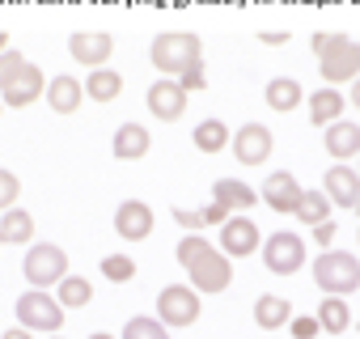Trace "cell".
Listing matches in <instances>:
<instances>
[{
	"mask_svg": "<svg viewBox=\"0 0 360 339\" xmlns=\"http://www.w3.org/2000/svg\"><path fill=\"white\" fill-rule=\"evenodd\" d=\"M174 81L183 85L187 94H200V89H208V72H204V60H200V64H191V68H183V72L174 77Z\"/></svg>",
	"mask_w": 360,
	"mask_h": 339,
	"instance_id": "cell-35",
	"label": "cell"
},
{
	"mask_svg": "<svg viewBox=\"0 0 360 339\" xmlns=\"http://www.w3.org/2000/svg\"><path fill=\"white\" fill-rule=\"evenodd\" d=\"M208 246H212V242H208L204 234H187V238H178V250H174V255H178V263L187 267V263H195Z\"/></svg>",
	"mask_w": 360,
	"mask_h": 339,
	"instance_id": "cell-33",
	"label": "cell"
},
{
	"mask_svg": "<svg viewBox=\"0 0 360 339\" xmlns=\"http://www.w3.org/2000/svg\"><path fill=\"white\" fill-rule=\"evenodd\" d=\"M259 200L271 208V212H292L297 208V200H301V183H297V174H288V170H276V174H267V183L259 187Z\"/></svg>",
	"mask_w": 360,
	"mask_h": 339,
	"instance_id": "cell-15",
	"label": "cell"
},
{
	"mask_svg": "<svg viewBox=\"0 0 360 339\" xmlns=\"http://www.w3.org/2000/svg\"><path fill=\"white\" fill-rule=\"evenodd\" d=\"M305 102H309V123H314V127H326V123L343 119V106H347V98L339 94V85H322V89H314Z\"/></svg>",
	"mask_w": 360,
	"mask_h": 339,
	"instance_id": "cell-20",
	"label": "cell"
},
{
	"mask_svg": "<svg viewBox=\"0 0 360 339\" xmlns=\"http://www.w3.org/2000/svg\"><path fill=\"white\" fill-rule=\"evenodd\" d=\"M153 225H157V217H153V208H148L144 200H123V204L115 208V234H119L123 242H144V238H153Z\"/></svg>",
	"mask_w": 360,
	"mask_h": 339,
	"instance_id": "cell-13",
	"label": "cell"
},
{
	"mask_svg": "<svg viewBox=\"0 0 360 339\" xmlns=\"http://www.w3.org/2000/svg\"><path fill=\"white\" fill-rule=\"evenodd\" d=\"M200 217H204V229H221V225L229 221V208L212 200V204H204V208H200Z\"/></svg>",
	"mask_w": 360,
	"mask_h": 339,
	"instance_id": "cell-37",
	"label": "cell"
},
{
	"mask_svg": "<svg viewBox=\"0 0 360 339\" xmlns=\"http://www.w3.org/2000/svg\"><path fill=\"white\" fill-rule=\"evenodd\" d=\"M314 284L326 293V297H352L360 288V259L352 250H322L314 263Z\"/></svg>",
	"mask_w": 360,
	"mask_h": 339,
	"instance_id": "cell-2",
	"label": "cell"
},
{
	"mask_svg": "<svg viewBox=\"0 0 360 339\" xmlns=\"http://www.w3.org/2000/svg\"><path fill=\"white\" fill-rule=\"evenodd\" d=\"M68 56L81 68H106V60L115 56V39L106 30H77L68 34Z\"/></svg>",
	"mask_w": 360,
	"mask_h": 339,
	"instance_id": "cell-12",
	"label": "cell"
},
{
	"mask_svg": "<svg viewBox=\"0 0 360 339\" xmlns=\"http://www.w3.org/2000/svg\"><path fill=\"white\" fill-rule=\"evenodd\" d=\"M212 200L225 204L229 212H250L259 204V191L250 183H242V179H217L212 183Z\"/></svg>",
	"mask_w": 360,
	"mask_h": 339,
	"instance_id": "cell-21",
	"label": "cell"
},
{
	"mask_svg": "<svg viewBox=\"0 0 360 339\" xmlns=\"http://www.w3.org/2000/svg\"><path fill=\"white\" fill-rule=\"evenodd\" d=\"M18 196H22V179L13 174V170L0 165V212L13 208V204H18Z\"/></svg>",
	"mask_w": 360,
	"mask_h": 339,
	"instance_id": "cell-34",
	"label": "cell"
},
{
	"mask_svg": "<svg viewBox=\"0 0 360 339\" xmlns=\"http://www.w3.org/2000/svg\"><path fill=\"white\" fill-rule=\"evenodd\" d=\"M318 72L326 85H347L360 77V43L347 39V34H335L330 47L318 56Z\"/></svg>",
	"mask_w": 360,
	"mask_h": 339,
	"instance_id": "cell-7",
	"label": "cell"
},
{
	"mask_svg": "<svg viewBox=\"0 0 360 339\" xmlns=\"http://www.w3.org/2000/svg\"><path fill=\"white\" fill-rule=\"evenodd\" d=\"M51 339H64V335H60V331H56V335H51Z\"/></svg>",
	"mask_w": 360,
	"mask_h": 339,
	"instance_id": "cell-48",
	"label": "cell"
},
{
	"mask_svg": "<svg viewBox=\"0 0 360 339\" xmlns=\"http://www.w3.org/2000/svg\"><path fill=\"white\" fill-rule=\"evenodd\" d=\"M288 331H292V339H318V335H322V326H318V318H314V314L288 318Z\"/></svg>",
	"mask_w": 360,
	"mask_h": 339,
	"instance_id": "cell-36",
	"label": "cell"
},
{
	"mask_svg": "<svg viewBox=\"0 0 360 339\" xmlns=\"http://www.w3.org/2000/svg\"><path fill=\"white\" fill-rule=\"evenodd\" d=\"M288 318H292V305H288L284 297H276V293H263V297L255 301V322H259L267 335H276L280 326H288Z\"/></svg>",
	"mask_w": 360,
	"mask_h": 339,
	"instance_id": "cell-24",
	"label": "cell"
},
{
	"mask_svg": "<svg viewBox=\"0 0 360 339\" xmlns=\"http://www.w3.org/2000/svg\"><path fill=\"white\" fill-rule=\"evenodd\" d=\"M347 85H352V94H347V102H352V106L360 110V77H356V81H347Z\"/></svg>",
	"mask_w": 360,
	"mask_h": 339,
	"instance_id": "cell-43",
	"label": "cell"
},
{
	"mask_svg": "<svg viewBox=\"0 0 360 339\" xmlns=\"http://www.w3.org/2000/svg\"><path fill=\"white\" fill-rule=\"evenodd\" d=\"M356 174H360V157H356Z\"/></svg>",
	"mask_w": 360,
	"mask_h": 339,
	"instance_id": "cell-46",
	"label": "cell"
},
{
	"mask_svg": "<svg viewBox=\"0 0 360 339\" xmlns=\"http://www.w3.org/2000/svg\"><path fill=\"white\" fill-rule=\"evenodd\" d=\"M187 276H191V288L200 293V297H217V293H225L229 284H233V259L221 250V246H208L195 263H187L183 267Z\"/></svg>",
	"mask_w": 360,
	"mask_h": 339,
	"instance_id": "cell-6",
	"label": "cell"
},
{
	"mask_svg": "<svg viewBox=\"0 0 360 339\" xmlns=\"http://www.w3.org/2000/svg\"><path fill=\"white\" fill-rule=\"evenodd\" d=\"M335 234H339V225H335V221H322V225H314V242H318L322 250H330V246H335Z\"/></svg>",
	"mask_w": 360,
	"mask_h": 339,
	"instance_id": "cell-39",
	"label": "cell"
},
{
	"mask_svg": "<svg viewBox=\"0 0 360 339\" xmlns=\"http://www.w3.org/2000/svg\"><path fill=\"white\" fill-rule=\"evenodd\" d=\"M0 110H5V102H0Z\"/></svg>",
	"mask_w": 360,
	"mask_h": 339,
	"instance_id": "cell-49",
	"label": "cell"
},
{
	"mask_svg": "<svg viewBox=\"0 0 360 339\" xmlns=\"http://www.w3.org/2000/svg\"><path fill=\"white\" fill-rule=\"evenodd\" d=\"M0 339H34V331H26V326H13V331H5Z\"/></svg>",
	"mask_w": 360,
	"mask_h": 339,
	"instance_id": "cell-42",
	"label": "cell"
},
{
	"mask_svg": "<svg viewBox=\"0 0 360 339\" xmlns=\"http://www.w3.org/2000/svg\"><path fill=\"white\" fill-rule=\"evenodd\" d=\"M51 293H56V301H60L64 309H85V305L94 301V284H89L85 276H72V271H68Z\"/></svg>",
	"mask_w": 360,
	"mask_h": 339,
	"instance_id": "cell-28",
	"label": "cell"
},
{
	"mask_svg": "<svg viewBox=\"0 0 360 339\" xmlns=\"http://www.w3.org/2000/svg\"><path fill=\"white\" fill-rule=\"evenodd\" d=\"M89 339H115V335H106V331H94V335H89Z\"/></svg>",
	"mask_w": 360,
	"mask_h": 339,
	"instance_id": "cell-45",
	"label": "cell"
},
{
	"mask_svg": "<svg viewBox=\"0 0 360 339\" xmlns=\"http://www.w3.org/2000/svg\"><path fill=\"white\" fill-rule=\"evenodd\" d=\"M322 132H326L322 144H326L330 161H352V157H360V123H352V119H335V123H326Z\"/></svg>",
	"mask_w": 360,
	"mask_h": 339,
	"instance_id": "cell-18",
	"label": "cell"
},
{
	"mask_svg": "<svg viewBox=\"0 0 360 339\" xmlns=\"http://www.w3.org/2000/svg\"><path fill=\"white\" fill-rule=\"evenodd\" d=\"M330 200H326V191L318 187V191H301V200H297V208H292V217H301L309 229L314 225H322V221H330Z\"/></svg>",
	"mask_w": 360,
	"mask_h": 339,
	"instance_id": "cell-29",
	"label": "cell"
},
{
	"mask_svg": "<svg viewBox=\"0 0 360 339\" xmlns=\"http://www.w3.org/2000/svg\"><path fill=\"white\" fill-rule=\"evenodd\" d=\"M22 271H26L30 288H56V284L68 276V255H64V246H56V242H34V246H26Z\"/></svg>",
	"mask_w": 360,
	"mask_h": 339,
	"instance_id": "cell-5",
	"label": "cell"
},
{
	"mask_svg": "<svg viewBox=\"0 0 360 339\" xmlns=\"http://www.w3.org/2000/svg\"><path fill=\"white\" fill-rule=\"evenodd\" d=\"M187 98H191V94L178 85L174 77H157V81L148 85V94H144L148 110H153L161 123H178V119H183V115H187V106H191Z\"/></svg>",
	"mask_w": 360,
	"mask_h": 339,
	"instance_id": "cell-10",
	"label": "cell"
},
{
	"mask_svg": "<svg viewBox=\"0 0 360 339\" xmlns=\"http://www.w3.org/2000/svg\"><path fill=\"white\" fill-rule=\"evenodd\" d=\"M169 217H174L178 225H183L187 234H204V217H200V212H187V208H174Z\"/></svg>",
	"mask_w": 360,
	"mask_h": 339,
	"instance_id": "cell-38",
	"label": "cell"
},
{
	"mask_svg": "<svg viewBox=\"0 0 360 339\" xmlns=\"http://www.w3.org/2000/svg\"><path fill=\"white\" fill-rule=\"evenodd\" d=\"M43 89H47V77H43V68H39V64H26V68H22V77H18L13 85H5V89H0V102H5L9 110H22V106L39 102V98H43Z\"/></svg>",
	"mask_w": 360,
	"mask_h": 339,
	"instance_id": "cell-16",
	"label": "cell"
},
{
	"mask_svg": "<svg viewBox=\"0 0 360 339\" xmlns=\"http://www.w3.org/2000/svg\"><path fill=\"white\" fill-rule=\"evenodd\" d=\"M30 60L18 51V47H9V51H0V89H5V85H13L18 77H22V68H26Z\"/></svg>",
	"mask_w": 360,
	"mask_h": 339,
	"instance_id": "cell-32",
	"label": "cell"
},
{
	"mask_svg": "<svg viewBox=\"0 0 360 339\" xmlns=\"http://www.w3.org/2000/svg\"><path fill=\"white\" fill-rule=\"evenodd\" d=\"M0 242H9V246H30L34 242V217L22 204L0 212Z\"/></svg>",
	"mask_w": 360,
	"mask_h": 339,
	"instance_id": "cell-22",
	"label": "cell"
},
{
	"mask_svg": "<svg viewBox=\"0 0 360 339\" xmlns=\"http://www.w3.org/2000/svg\"><path fill=\"white\" fill-rule=\"evenodd\" d=\"M259 255H263V267H267L271 276H297V271L305 267V242H301L292 229H280V234L263 238Z\"/></svg>",
	"mask_w": 360,
	"mask_h": 339,
	"instance_id": "cell-8",
	"label": "cell"
},
{
	"mask_svg": "<svg viewBox=\"0 0 360 339\" xmlns=\"http://www.w3.org/2000/svg\"><path fill=\"white\" fill-rule=\"evenodd\" d=\"M229 123L225 119H204V123H195V132H191V140H195V148L204 153V157H212V153H225L229 148Z\"/></svg>",
	"mask_w": 360,
	"mask_h": 339,
	"instance_id": "cell-25",
	"label": "cell"
},
{
	"mask_svg": "<svg viewBox=\"0 0 360 339\" xmlns=\"http://www.w3.org/2000/svg\"><path fill=\"white\" fill-rule=\"evenodd\" d=\"M352 208H356V212H360V200H356V204H352Z\"/></svg>",
	"mask_w": 360,
	"mask_h": 339,
	"instance_id": "cell-47",
	"label": "cell"
},
{
	"mask_svg": "<svg viewBox=\"0 0 360 339\" xmlns=\"http://www.w3.org/2000/svg\"><path fill=\"white\" fill-rule=\"evenodd\" d=\"M43 98H47V106H51L56 115H72V110L85 102V81H77L72 72L51 77V81H47V89H43Z\"/></svg>",
	"mask_w": 360,
	"mask_h": 339,
	"instance_id": "cell-19",
	"label": "cell"
},
{
	"mask_svg": "<svg viewBox=\"0 0 360 339\" xmlns=\"http://www.w3.org/2000/svg\"><path fill=\"white\" fill-rule=\"evenodd\" d=\"M318 326H322V335H343L347 326H352V309H347V297H322V305H318Z\"/></svg>",
	"mask_w": 360,
	"mask_h": 339,
	"instance_id": "cell-27",
	"label": "cell"
},
{
	"mask_svg": "<svg viewBox=\"0 0 360 339\" xmlns=\"http://www.w3.org/2000/svg\"><path fill=\"white\" fill-rule=\"evenodd\" d=\"M18 326H26L34 335H56L64 326V305L56 301L51 288H26L18 297Z\"/></svg>",
	"mask_w": 360,
	"mask_h": 339,
	"instance_id": "cell-3",
	"label": "cell"
},
{
	"mask_svg": "<svg viewBox=\"0 0 360 339\" xmlns=\"http://www.w3.org/2000/svg\"><path fill=\"white\" fill-rule=\"evenodd\" d=\"M356 238H360V234H356Z\"/></svg>",
	"mask_w": 360,
	"mask_h": 339,
	"instance_id": "cell-50",
	"label": "cell"
},
{
	"mask_svg": "<svg viewBox=\"0 0 360 339\" xmlns=\"http://www.w3.org/2000/svg\"><path fill=\"white\" fill-rule=\"evenodd\" d=\"M148 148H153V136H148V127L136 123V119L119 123L115 136H110V153H115L119 161H140V157H148Z\"/></svg>",
	"mask_w": 360,
	"mask_h": 339,
	"instance_id": "cell-17",
	"label": "cell"
},
{
	"mask_svg": "<svg viewBox=\"0 0 360 339\" xmlns=\"http://www.w3.org/2000/svg\"><path fill=\"white\" fill-rule=\"evenodd\" d=\"M204 60V43H200V34H191V30H165V34H157L153 43H148V64L161 72V77H178L183 68H191V64H200Z\"/></svg>",
	"mask_w": 360,
	"mask_h": 339,
	"instance_id": "cell-1",
	"label": "cell"
},
{
	"mask_svg": "<svg viewBox=\"0 0 360 339\" xmlns=\"http://www.w3.org/2000/svg\"><path fill=\"white\" fill-rule=\"evenodd\" d=\"M0 51H9V34L5 30H0Z\"/></svg>",
	"mask_w": 360,
	"mask_h": 339,
	"instance_id": "cell-44",
	"label": "cell"
},
{
	"mask_svg": "<svg viewBox=\"0 0 360 339\" xmlns=\"http://www.w3.org/2000/svg\"><path fill=\"white\" fill-rule=\"evenodd\" d=\"M263 102H267L271 110L288 115V110H297V106L305 102V89H301V81H297V77H271V81H267V89H263Z\"/></svg>",
	"mask_w": 360,
	"mask_h": 339,
	"instance_id": "cell-23",
	"label": "cell"
},
{
	"mask_svg": "<svg viewBox=\"0 0 360 339\" xmlns=\"http://www.w3.org/2000/svg\"><path fill=\"white\" fill-rule=\"evenodd\" d=\"M322 191H326V200H330L335 208H352V204L360 200V174H356V165L335 161V165L326 170V179H322Z\"/></svg>",
	"mask_w": 360,
	"mask_h": 339,
	"instance_id": "cell-14",
	"label": "cell"
},
{
	"mask_svg": "<svg viewBox=\"0 0 360 339\" xmlns=\"http://www.w3.org/2000/svg\"><path fill=\"white\" fill-rule=\"evenodd\" d=\"M119 339H169V326H165L161 318L136 314V318H127V326H123V335H119Z\"/></svg>",
	"mask_w": 360,
	"mask_h": 339,
	"instance_id": "cell-30",
	"label": "cell"
},
{
	"mask_svg": "<svg viewBox=\"0 0 360 339\" xmlns=\"http://www.w3.org/2000/svg\"><path fill=\"white\" fill-rule=\"evenodd\" d=\"M330 39H335L330 30H322V34H314V43H309V47H314V56H322V51L330 47Z\"/></svg>",
	"mask_w": 360,
	"mask_h": 339,
	"instance_id": "cell-41",
	"label": "cell"
},
{
	"mask_svg": "<svg viewBox=\"0 0 360 339\" xmlns=\"http://www.w3.org/2000/svg\"><path fill=\"white\" fill-rule=\"evenodd\" d=\"M259 43H267V47H284V43H288V34H284V30H263V34H259Z\"/></svg>",
	"mask_w": 360,
	"mask_h": 339,
	"instance_id": "cell-40",
	"label": "cell"
},
{
	"mask_svg": "<svg viewBox=\"0 0 360 339\" xmlns=\"http://www.w3.org/2000/svg\"><path fill=\"white\" fill-rule=\"evenodd\" d=\"M271 148H276V136H271V127H263V123H242V127L229 136V153H233L238 165H246V170L267 165V161H271Z\"/></svg>",
	"mask_w": 360,
	"mask_h": 339,
	"instance_id": "cell-9",
	"label": "cell"
},
{
	"mask_svg": "<svg viewBox=\"0 0 360 339\" xmlns=\"http://www.w3.org/2000/svg\"><path fill=\"white\" fill-rule=\"evenodd\" d=\"M259 246H263L259 225L246 212H229V221L221 225V250L229 259H250V255H259Z\"/></svg>",
	"mask_w": 360,
	"mask_h": 339,
	"instance_id": "cell-11",
	"label": "cell"
},
{
	"mask_svg": "<svg viewBox=\"0 0 360 339\" xmlns=\"http://www.w3.org/2000/svg\"><path fill=\"white\" fill-rule=\"evenodd\" d=\"M204 314V297L191 288V284H165L157 293V318L169 326V331H183V326H195Z\"/></svg>",
	"mask_w": 360,
	"mask_h": 339,
	"instance_id": "cell-4",
	"label": "cell"
},
{
	"mask_svg": "<svg viewBox=\"0 0 360 339\" xmlns=\"http://www.w3.org/2000/svg\"><path fill=\"white\" fill-rule=\"evenodd\" d=\"M131 276H136V259H127V255H106V259H102V280L127 284Z\"/></svg>",
	"mask_w": 360,
	"mask_h": 339,
	"instance_id": "cell-31",
	"label": "cell"
},
{
	"mask_svg": "<svg viewBox=\"0 0 360 339\" xmlns=\"http://www.w3.org/2000/svg\"><path fill=\"white\" fill-rule=\"evenodd\" d=\"M123 94V77L115 68H89L85 77V98L89 102H115Z\"/></svg>",
	"mask_w": 360,
	"mask_h": 339,
	"instance_id": "cell-26",
	"label": "cell"
}]
</instances>
